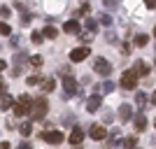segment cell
<instances>
[{
	"instance_id": "cell-1",
	"label": "cell",
	"mask_w": 156,
	"mask_h": 149,
	"mask_svg": "<svg viewBox=\"0 0 156 149\" xmlns=\"http://www.w3.org/2000/svg\"><path fill=\"white\" fill-rule=\"evenodd\" d=\"M47 107H49V103H47V96H40V98H35V100H33V107H30V112H33V119H35V121L44 119V112H47Z\"/></svg>"
},
{
	"instance_id": "cell-2",
	"label": "cell",
	"mask_w": 156,
	"mask_h": 149,
	"mask_svg": "<svg viewBox=\"0 0 156 149\" xmlns=\"http://www.w3.org/2000/svg\"><path fill=\"white\" fill-rule=\"evenodd\" d=\"M93 37H96V21L86 19L84 21V30H79V40H82V42H91Z\"/></svg>"
},
{
	"instance_id": "cell-3",
	"label": "cell",
	"mask_w": 156,
	"mask_h": 149,
	"mask_svg": "<svg viewBox=\"0 0 156 149\" xmlns=\"http://www.w3.org/2000/svg\"><path fill=\"white\" fill-rule=\"evenodd\" d=\"M63 130H54V128H49V130H44L42 133V140L44 142H49V144H61L63 142Z\"/></svg>"
},
{
	"instance_id": "cell-4",
	"label": "cell",
	"mask_w": 156,
	"mask_h": 149,
	"mask_svg": "<svg viewBox=\"0 0 156 149\" xmlns=\"http://www.w3.org/2000/svg\"><path fill=\"white\" fill-rule=\"evenodd\" d=\"M75 91H77V82H75V77H63V100H68V98L75 96Z\"/></svg>"
},
{
	"instance_id": "cell-5",
	"label": "cell",
	"mask_w": 156,
	"mask_h": 149,
	"mask_svg": "<svg viewBox=\"0 0 156 149\" xmlns=\"http://www.w3.org/2000/svg\"><path fill=\"white\" fill-rule=\"evenodd\" d=\"M119 84H121V89H128V91H133V89L137 86V77L133 75V70H126L124 75H121V82H119Z\"/></svg>"
},
{
	"instance_id": "cell-6",
	"label": "cell",
	"mask_w": 156,
	"mask_h": 149,
	"mask_svg": "<svg viewBox=\"0 0 156 149\" xmlns=\"http://www.w3.org/2000/svg\"><path fill=\"white\" fill-rule=\"evenodd\" d=\"M93 70H96L98 75L107 77V75L112 72V65H110V61H105V59H100V56H98V59L93 61Z\"/></svg>"
},
{
	"instance_id": "cell-7",
	"label": "cell",
	"mask_w": 156,
	"mask_h": 149,
	"mask_svg": "<svg viewBox=\"0 0 156 149\" xmlns=\"http://www.w3.org/2000/svg\"><path fill=\"white\" fill-rule=\"evenodd\" d=\"M89 135H91L96 142H100V140H105V137H107V128H105L103 123H93L91 128H89Z\"/></svg>"
},
{
	"instance_id": "cell-8",
	"label": "cell",
	"mask_w": 156,
	"mask_h": 149,
	"mask_svg": "<svg viewBox=\"0 0 156 149\" xmlns=\"http://www.w3.org/2000/svg\"><path fill=\"white\" fill-rule=\"evenodd\" d=\"M86 56H91L89 47H77V49H72V51H70V61H72V63H82Z\"/></svg>"
},
{
	"instance_id": "cell-9",
	"label": "cell",
	"mask_w": 156,
	"mask_h": 149,
	"mask_svg": "<svg viewBox=\"0 0 156 149\" xmlns=\"http://www.w3.org/2000/svg\"><path fill=\"white\" fill-rule=\"evenodd\" d=\"M133 75H135V77H147V75H149V65L144 63V61H135V65H133Z\"/></svg>"
},
{
	"instance_id": "cell-10",
	"label": "cell",
	"mask_w": 156,
	"mask_h": 149,
	"mask_svg": "<svg viewBox=\"0 0 156 149\" xmlns=\"http://www.w3.org/2000/svg\"><path fill=\"white\" fill-rule=\"evenodd\" d=\"M68 140H70V144H72V147H77V144H82V140H84V130H82V128H77V126H75Z\"/></svg>"
},
{
	"instance_id": "cell-11",
	"label": "cell",
	"mask_w": 156,
	"mask_h": 149,
	"mask_svg": "<svg viewBox=\"0 0 156 149\" xmlns=\"http://www.w3.org/2000/svg\"><path fill=\"white\" fill-rule=\"evenodd\" d=\"M100 103H103V98H100V93H96V96H91L89 100H86V110L89 112H98L100 110Z\"/></svg>"
},
{
	"instance_id": "cell-12",
	"label": "cell",
	"mask_w": 156,
	"mask_h": 149,
	"mask_svg": "<svg viewBox=\"0 0 156 149\" xmlns=\"http://www.w3.org/2000/svg\"><path fill=\"white\" fill-rule=\"evenodd\" d=\"M119 119H121V123L128 121V119H133V107H130L128 103H124L121 107H119Z\"/></svg>"
},
{
	"instance_id": "cell-13",
	"label": "cell",
	"mask_w": 156,
	"mask_h": 149,
	"mask_svg": "<svg viewBox=\"0 0 156 149\" xmlns=\"http://www.w3.org/2000/svg\"><path fill=\"white\" fill-rule=\"evenodd\" d=\"M133 123H135V130H140V133H142V130L147 128V117L140 112V114H135V117H133Z\"/></svg>"
},
{
	"instance_id": "cell-14",
	"label": "cell",
	"mask_w": 156,
	"mask_h": 149,
	"mask_svg": "<svg viewBox=\"0 0 156 149\" xmlns=\"http://www.w3.org/2000/svg\"><path fill=\"white\" fill-rule=\"evenodd\" d=\"M63 30L65 33H79V30H82V26H79L77 19H72V21H68V23L63 26Z\"/></svg>"
},
{
	"instance_id": "cell-15",
	"label": "cell",
	"mask_w": 156,
	"mask_h": 149,
	"mask_svg": "<svg viewBox=\"0 0 156 149\" xmlns=\"http://www.w3.org/2000/svg\"><path fill=\"white\" fill-rule=\"evenodd\" d=\"M40 84H42V91H44V93H51V91L56 89V82H54L51 77H47V79H42V82H40Z\"/></svg>"
},
{
	"instance_id": "cell-16",
	"label": "cell",
	"mask_w": 156,
	"mask_h": 149,
	"mask_svg": "<svg viewBox=\"0 0 156 149\" xmlns=\"http://www.w3.org/2000/svg\"><path fill=\"white\" fill-rule=\"evenodd\" d=\"M19 133H21L23 137H28V135L33 133V123H30V121H23V123H19Z\"/></svg>"
},
{
	"instance_id": "cell-17",
	"label": "cell",
	"mask_w": 156,
	"mask_h": 149,
	"mask_svg": "<svg viewBox=\"0 0 156 149\" xmlns=\"http://www.w3.org/2000/svg\"><path fill=\"white\" fill-rule=\"evenodd\" d=\"M56 35H58V30H56L54 26H44V30H42V37H47V40H54Z\"/></svg>"
},
{
	"instance_id": "cell-18",
	"label": "cell",
	"mask_w": 156,
	"mask_h": 149,
	"mask_svg": "<svg viewBox=\"0 0 156 149\" xmlns=\"http://www.w3.org/2000/svg\"><path fill=\"white\" fill-rule=\"evenodd\" d=\"M0 107H2V110H9V107H14V100H12V96H2L0 98Z\"/></svg>"
},
{
	"instance_id": "cell-19",
	"label": "cell",
	"mask_w": 156,
	"mask_h": 149,
	"mask_svg": "<svg viewBox=\"0 0 156 149\" xmlns=\"http://www.w3.org/2000/svg\"><path fill=\"white\" fill-rule=\"evenodd\" d=\"M135 103L140 105V112H142V107L147 105V93L144 91H140V93H135Z\"/></svg>"
},
{
	"instance_id": "cell-20",
	"label": "cell",
	"mask_w": 156,
	"mask_h": 149,
	"mask_svg": "<svg viewBox=\"0 0 156 149\" xmlns=\"http://www.w3.org/2000/svg\"><path fill=\"white\" fill-rule=\"evenodd\" d=\"M133 42H135V47H147V42H149V37H147L144 33H140V35H135V40H133Z\"/></svg>"
},
{
	"instance_id": "cell-21",
	"label": "cell",
	"mask_w": 156,
	"mask_h": 149,
	"mask_svg": "<svg viewBox=\"0 0 156 149\" xmlns=\"http://www.w3.org/2000/svg\"><path fill=\"white\" fill-rule=\"evenodd\" d=\"M28 63H30L33 68H40V65L44 63V59H42V56H40V54H33L30 59H28Z\"/></svg>"
},
{
	"instance_id": "cell-22",
	"label": "cell",
	"mask_w": 156,
	"mask_h": 149,
	"mask_svg": "<svg viewBox=\"0 0 156 149\" xmlns=\"http://www.w3.org/2000/svg\"><path fill=\"white\" fill-rule=\"evenodd\" d=\"M28 112H30V107H26V105H14V114L16 117H26Z\"/></svg>"
},
{
	"instance_id": "cell-23",
	"label": "cell",
	"mask_w": 156,
	"mask_h": 149,
	"mask_svg": "<svg viewBox=\"0 0 156 149\" xmlns=\"http://www.w3.org/2000/svg\"><path fill=\"white\" fill-rule=\"evenodd\" d=\"M30 42H33V44H42V42H44V37H42V33H40V30H35V33L30 35Z\"/></svg>"
},
{
	"instance_id": "cell-24",
	"label": "cell",
	"mask_w": 156,
	"mask_h": 149,
	"mask_svg": "<svg viewBox=\"0 0 156 149\" xmlns=\"http://www.w3.org/2000/svg\"><path fill=\"white\" fill-rule=\"evenodd\" d=\"M19 105H26V107H33V98L28 96V93H23V96L19 98Z\"/></svg>"
},
{
	"instance_id": "cell-25",
	"label": "cell",
	"mask_w": 156,
	"mask_h": 149,
	"mask_svg": "<svg viewBox=\"0 0 156 149\" xmlns=\"http://www.w3.org/2000/svg\"><path fill=\"white\" fill-rule=\"evenodd\" d=\"M40 82H42V77H40V75H30V77L26 79L28 86H35V84H40Z\"/></svg>"
},
{
	"instance_id": "cell-26",
	"label": "cell",
	"mask_w": 156,
	"mask_h": 149,
	"mask_svg": "<svg viewBox=\"0 0 156 149\" xmlns=\"http://www.w3.org/2000/svg\"><path fill=\"white\" fill-rule=\"evenodd\" d=\"M9 33H12L9 23H2V21H0V35H9Z\"/></svg>"
},
{
	"instance_id": "cell-27",
	"label": "cell",
	"mask_w": 156,
	"mask_h": 149,
	"mask_svg": "<svg viewBox=\"0 0 156 149\" xmlns=\"http://www.w3.org/2000/svg\"><path fill=\"white\" fill-rule=\"evenodd\" d=\"M135 144H137V140H135V137H126V140H124V147H128V149H133Z\"/></svg>"
},
{
	"instance_id": "cell-28",
	"label": "cell",
	"mask_w": 156,
	"mask_h": 149,
	"mask_svg": "<svg viewBox=\"0 0 156 149\" xmlns=\"http://www.w3.org/2000/svg\"><path fill=\"white\" fill-rule=\"evenodd\" d=\"M100 23H103V26H110V23H112V16H110V14H100Z\"/></svg>"
},
{
	"instance_id": "cell-29",
	"label": "cell",
	"mask_w": 156,
	"mask_h": 149,
	"mask_svg": "<svg viewBox=\"0 0 156 149\" xmlns=\"http://www.w3.org/2000/svg\"><path fill=\"white\" fill-rule=\"evenodd\" d=\"M30 21H33V16H30L28 12H23V14H21V23H23V26H28Z\"/></svg>"
},
{
	"instance_id": "cell-30",
	"label": "cell",
	"mask_w": 156,
	"mask_h": 149,
	"mask_svg": "<svg viewBox=\"0 0 156 149\" xmlns=\"http://www.w3.org/2000/svg\"><path fill=\"white\" fill-rule=\"evenodd\" d=\"M100 89H103L105 93H112V91H114V84H112V82H105V84L100 86Z\"/></svg>"
},
{
	"instance_id": "cell-31",
	"label": "cell",
	"mask_w": 156,
	"mask_h": 149,
	"mask_svg": "<svg viewBox=\"0 0 156 149\" xmlns=\"http://www.w3.org/2000/svg\"><path fill=\"white\" fill-rule=\"evenodd\" d=\"M121 54H124V56H128V54H130V47H128V44H121Z\"/></svg>"
},
{
	"instance_id": "cell-32",
	"label": "cell",
	"mask_w": 156,
	"mask_h": 149,
	"mask_svg": "<svg viewBox=\"0 0 156 149\" xmlns=\"http://www.w3.org/2000/svg\"><path fill=\"white\" fill-rule=\"evenodd\" d=\"M144 5L149 7V9H154V7H156V0H144Z\"/></svg>"
},
{
	"instance_id": "cell-33",
	"label": "cell",
	"mask_w": 156,
	"mask_h": 149,
	"mask_svg": "<svg viewBox=\"0 0 156 149\" xmlns=\"http://www.w3.org/2000/svg\"><path fill=\"white\" fill-rule=\"evenodd\" d=\"M107 42H117V35H114V33H107Z\"/></svg>"
},
{
	"instance_id": "cell-34",
	"label": "cell",
	"mask_w": 156,
	"mask_h": 149,
	"mask_svg": "<svg viewBox=\"0 0 156 149\" xmlns=\"http://www.w3.org/2000/svg\"><path fill=\"white\" fill-rule=\"evenodd\" d=\"M16 149H33V147H30V142H21Z\"/></svg>"
},
{
	"instance_id": "cell-35",
	"label": "cell",
	"mask_w": 156,
	"mask_h": 149,
	"mask_svg": "<svg viewBox=\"0 0 156 149\" xmlns=\"http://www.w3.org/2000/svg\"><path fill=\"white\" fill-rule=\"evenodd\" d=\"M79 14H89V5H82V7H79Z\"/></svg>"
},
{
	"instance_id": "cell-36",
	"label": "cell",
	"mask_w": 156,
	"mask_h": 149,
	"mask_svg": "<svg viewBox=\"0 0 156 149\" xmlns=\"http://www.w3.org/2000/svg\"><path fill=\"white\" fill-rule=\"evenodd\" d=\"M0 149H12V147H9V142H0Z\"/></svg>"
},
{
	"instance_id": "cell-37",
	"label": "cell",
	"mask_w": 156,
	"mask_h": 149,
	"mask_svg": "<svg viewBox=\"0 0 156 149\" xmlns=\"http://www.w3.org/2000/svg\"><path fill=\"white\" fill-rule=\"evenodd\" d=\"M5 68H7V63H5V61H2V59H0V72L5 70Z\"/></svg>"
},
{
	"instance_id": "cell-38",
	"label": "cell",
	"mask_w": 156,
	"mask_h": 149,
	"mask_svg": "<svg viewBox=\"0 0 156 149\" xmlns=\"http://www.w3.org/2000/svg\"><path fill=\"white\" fill-rule=\"evenodd\" d=\"M151 103H154V105H156V93H154V96H151Z\"/></svg>"
},
{
	"instance_id": "cell-39",
	"label": "cell",
	"mask_w": 156,
	"mask_h": 149,
	"mask_svg": "<svg viewBox=\"0 0 156 149\" xmlns=\"http://www.w3.org/2000/svg\"><path fill=\"white\" fill-rule=\"evenodd\" d=\"M154 35H156V26H154Z\"/></svg>"
},
{
	"instance_id": "cell-40",
	"label": "cell",
	"mask_w": 156,
	"mask_h": 149,
	"mask_svg": "<svg viewBox=\"0 0 156 149\" xmlns=\"http://www.w3.org/2000/svg\"><path fill=\"white\" fill-rule=\"evenodd\" d=\"M154 65H156V59H154Z\"/></svg>"
},
{
	"instance_id": "cell-41",
	"label": "cell",
	"mask_w": 156,
	"mask_h": 149,
	"mask_svg": "<svg viewBox=\"0 0 156 149\" xmlns=\"http://www.w3.org/2000/svg\"><path fill=\"white\" fill-rule=\"evenodd\" d=\"M133 149H137V147H133Z\"/></svg>"
},
{
	"instance_id": "cell-42",
	"label": "cell",
	"mask_w": 156,
	"mask_h": 149,
	"mask_svg": "<svg viewBox=\"0 0 156 149\" xmlns=\"http://www.w3.org/2000/svg\"><path fill=\"white\" fill-rule=\"evenodd\" d=\"M154 126H156V121H154Z\"/></svg>"
}]
</instances>
